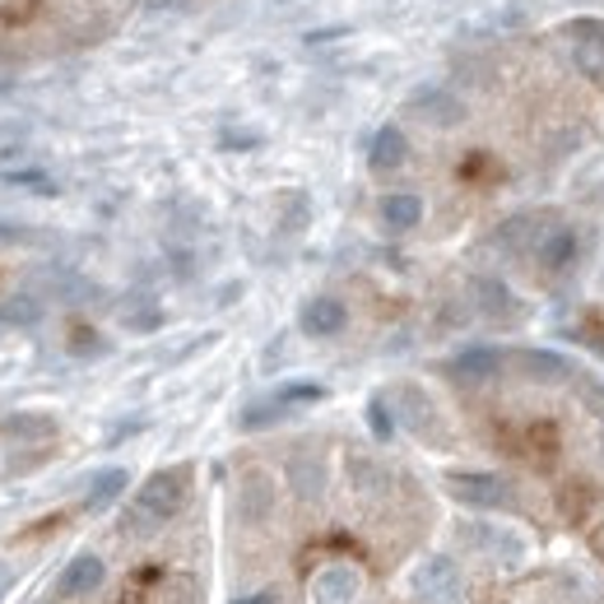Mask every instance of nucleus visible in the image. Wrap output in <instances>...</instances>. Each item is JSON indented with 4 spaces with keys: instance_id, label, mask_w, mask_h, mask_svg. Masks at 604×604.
I'll use <instances>...</instances> for the list:
<instances>
[{
    "instance_id": "13",
    "label": "nucleus",
    "mask_w": 604,
    "mask_h": 604,
    "mask_svg": "<svg viewBox=\"0 0 604 604\" xmlns=\"http://www.w3.org/2000/svg\"><path fill=\"white\" fill-rule=\"evenodd\" d=\"M572 261H577V232L558 224V228L549 232V238L539 242V265L549 270V275H558V270H568Z\"/></svg>"
},
{
    "instance_id": "8",
    "label": "nucleus",
    "mask_w": 604,
    "mask_h": 604,
    "mask_svg": "<svg viewBox=\"0 0 604 604\" xmlns=\"http://www.w3.org/2000/svg\"><path fill=\"white\" fill-rule=\"evenodd\" d=\"M409 112L423 116V122H433V126H442V130L465 122V103L452 99L446 89H419L414 99H409Z\"/></svg>"
},
{
    "instance_id": "5",
    "label": "nucleus",
    "mask_w": 604,
    "mask_h": 604,
    "mask_svg": "<svg viewBox=\"0 0 604 604\" xmlns=\"http://www.w3.org/2000/svg\"><path fill=\"white\" fill-rule=\"evenodd\" d=\"M298 326L307 330L311 340H330V335H340V330L349 326V307L340 298H307L303 311H298Z\"/></svg>"
},
{
    "instance_id": "11",
    "label": "nucleus",
    "mask_w": 604,
    "mask_h": 604,
    "mask_svg": "<svg viewBox=\"0 0 604 604\" xmlns=\"http://www.w3.org/2000/svg\"><path fill=\"white\" fill-rule=\"evenodd\" d=\"M103 558L99 554H80V558H70L66 562V572H61V595H93L103 586Z\"/></svg>"
},
{
    "instance_id": "6",
    "label": "nucleus",
    "mask_w": 604,
    "mask_h": 604,
    "mask_svg": "<svg viewBox=\"0 0 604 604\" xmlns=\"http://www.w3.org/2000/svg\"><path fill=\"white\" fill-rule=\"evenodd\" d=\"M470 298H475V307H479L489 321H512V317H521L516 294H512V288H506L502 280H493V275L470 280Z\"/></svg>"
},
{
    "instance_id": "14",
    "label": "nucleus",
    "mask_w": 604,
    "mask_h": 604,
    "mask_svg": "<svg viewBox=\"0 0 604 604\" xmlns=\"http://www.w3.org/2000/svg\"><path fill=\"white\" fill-rule=\"evenodd\" d=\"M521 367H525V373H531L535 381H568V377H572V363L562 358V354H554V349H525Z\"/></svg>"
},
{
    "instance_id": "27",
    "label": "nucleus",
    "mask_w": 604,
    "mask_h": 604,
    "mask_svg": "<svg viewBox=\"0 0 604 604\" xmlns=\"http://www.w3.org/2000/svg\"><path fill=\"white\" fill-rule=\"evenodd\" d=\"M581 391L591 396V409H595V414H604V386H600V381H591V377H581Z\"/></svg>"
},
{
    "instance_id": "17",
    "label": "nucleus",
    "mask_w": 604,
    "mask_h": 604,
    "mask_svg": "<svg viewBox=\"0 0 604 604\" xmlns=\"http://www.w3.org/2000/svg\"><path fill=\"white\" fill-rule=\"evenodd\" d=\"M572 66L586 75V80H595V84H604V47H595V43H577L572 37Z\"/></svg>"
},
{
    "instance_id": "25",
    "label": "nucleus",
    "mask_w": 604,
    "mask_h": 604,
    "mask_svg": "<svg viewBox=\"0 0 604 604\" xmlns=\"http://www.w3.org/2000/svg\"><path fill=\"white\" fill-rule=\"evenodd\" d=\"M122 317H126V326H130V330H153V326L163 321V311L153 307V303H130V307L122 311Z\"/></svg>"
},
{
    "instance_id": "1",
    "label": "nucleus",
    "mask_w": 604,
    "mask_h": 604,
    "mask_svg": "<svg viewBox=\"0 0 604 604\" xmlns=\"http://www.w3.org/2000/svg\"><path fill=\"white\" fill-rule=\"evenodd\" d=\"M186 493H191V470H186V465H172V470L149 475L140 483V493H135L126 531H153V525L172 521L186 506Z\"/></svg>"
},
{
    "instance_id": "20",
    "label": "nucleus",
    "mask_w": 604,
    "mask_h": 604,
    "mask_svg": "<svg viewBox=\"0 0 604 604\" xmlns=\"http://www.w3.org/2000/svg\"><path fill=\"white\" fill-rule=\"evenodd\" d=\"M37 317H43V303L29 298V294H19L0 307V321H10V326H37Z\"/></svg>"
},
{
    "instance_id": "22",
    "label": "nucleus",
    "mask_w": 604,
    "mask_h": 604,
    "mask_svg": "<svg viewBox=\"0 0 604 604\" xmlns=\"http://www.w3.org/2000/svg\"><path fill=\"white\" fill-rule=\"evenodd\" d=\"M294 489H298V498H321V489H326V470H321V465L294 460Z\"/></svg>"
},
{
    "instance_id": "18",
    "label": "nucleus",
    "mask_w": 604,
    "mask_h": 604,
    "mask_svg": "<svg viewBox=\"0 0 604 604\" xmlns=\"http://www.w3.org/2000/svg\"><path fill=\"white\" fill-rule=\"evenodd\" d=\"M475 544H493L489 554H498V558H506V562H516L521 558V539L516 535H502V531H483V525H475V531H465Z\"/></svg>"
},
{
    "instance_id": "15",
    "label": "nucleus",
    "mask_w": 604,
    "mask_h": 604,
    "mask_svg": "<svg viewBox=\"0 0 604 604\" xmlns=\"http://www.w3.org/2000/svg\"><path fill=\"white\" fill-rule=\"evenodd\" d=\"M419 219H423V201L409 196V191H400V196H386V201H381V224H386V228L409 232V228H419Z\"/></svg>"
},
{
    "instance_id": "7",
    "label": "nucleus",
    "mask_w": 604,
    "mask_h": 604,
    "mask_svg": "<svg viewBox=\"0 0 604 604\" xmlns=\"http://www.w3.org/2000/svg\"><path fill=\"white\" fill-rule=\"evenodd\" d=\"M558 224L554 219H544V214H516V219H506L502 228H498V242L506 247V251H539V242L549 238Z\"/></svg>"
},
{
    "instance_id": "4",
    "label": "nucleus",
    "mask_w": 604,
    "mask_h": 604,
    "mask_svg": "<svg viewBox=\"0 0 604 604\" xmlns=\"http://www.w3.org/2000/svg\"><path fill=\"white\" fill-rule=\"evenodd\" d=\"M363 586L358 568H349V562H335V568H321L311 577V604H354Z\"/></svg>"
},
{
    "instance_id": "21",
    "label": "nucleus",
    "mask_w": 604,
    "mask_h": 604,
    "mask_svg": "<svg viewBox=\"0 0 604 604\" xmlns=\"http://www.w3.org/2000/svg\"><path fill=\"white\" fill-rule=\"evenodd\" d=\"M275 400L288 404V409H294V404H317V400H326V386L321 381H288L284 391H275Z\"/></svg>"
},
{
    "instance_id": "9",
    "label": "nucleus",
    "mask_w": 604,
    "mask_h": 604,
    "mask_svg": "<svg viewBox=\"0 0 604 604\" xmlns=\"http://www.w3.org/2000/svg\"><path fill=\"white\" fill-rule=\"evenodd\" d=\"M456 381H489V377H498L502 373V354L498 349H489V344H475V349H465V354H456L452 358V367H446Z\"/></svg>"
},
{
    "instance_id": "19",
    "label": "nucleus",
    "mask_w": 604,
    "mask_h": 604,
    "mask_svg": "<svg viewBox=\"0 0 604 604\" xmlns=\"http://www.w3.org/2000/svg\"><path fill=\"white\" fill-rule=\"evenodd\" d=\"M56 433V419L47 414H14L5 423V437H52Z\"/></svg>"
},
{
    "instance_id": "24",
    "label": "nucleus",
    "mask_w": 604,
    "mask_h": 604,
    "mask_svg": "<svg viewBox=\"0 0 604 604\" xmlns=\"http://www.w3.org/2000/svg\"><path fill=\"white\" fill-rule=\"evenodd\" d=\"M562 33L577 37V43H595V47H604V19H572V24H562Z\"/></svg>"
},
{
    "instance_id": "3",
    "label": "nucleus",
    "mask_w": 604,
    "mask_h": 604,
    "mask_svg": "<svg viewBox=\"0 0 604 604\" xmlns=\"http://www.w3.org/2000/svg\"><path fill=\"white\" fill-rule=\"evenodd\" d=\"M446 493L465 506H506L512 502L506 479H498L489 470H446Z\"/></svg>"
},
{
    "instance_id": "12",
    "label": "nucleus",
    "mask_w": 604,
    "mask_h": 604,
    "mask_svg": "<svg viewBox=\"0 0 604 604\" xmlns=\"http://www.w3.org/2000/svg\"><path fill=\"white\" fill-rule=\"evenodd\" d=\"M404 159H409L404 130H400V126H381V130L373 135V149H367V163H373L377 172H396Z\"/></svg>"
},
{
    "instance_id": "2",
    "label": "nucleus",
    "mask_w": 604,
    "mask_h": 604,
    "mask_svg": "<svg viewBox=\"0 0 604 604\" xmlns=\"http://www.w3.org/2000/svg\"><path fill=\"white\" fill-rule=\"evenodd\" d=\"M414 600L419 604H460L465 600V577L446 554L423 558L414 568Z\"/></svg>"
},
{
    "instance_id": "23",
    "label": "nucleus",
    "mask_w": 604,
    "mask_h": 604,
    "mask_svg": "<svg viewBox=\"0 0 604 604\" xmlns=\"http://www.w3.org/2000/svg\"><path fill=\"white\" fill-rule=\"evenodd\" d=\"M284 414H288V404H280L275 396H270V400H261V404H247V409H242V428H270V423L284 419Z\"/></svg>"
},
{
    "instance_id": "29",
    "label": "nucleus",
    "mask_w": 604,
    "mask_h": 604,
    "mask_svg": "<svg viewBox=\"0 0 604 604\" xmlns=\"http://www.w3.org/2000/svg\"><path fill=\"white\" fill-rule=\"evenodd\" d=\"M5 591H10V568L0 562V600H5Z\"/></svg>"
},
{
    "instance_id": "28",
    "label": "nucleus",
    "mask_w": 604,
    "mask_h": 604,
    "mask_svg": "<svg viewBox=\"0 0 604 604\" xmlns=\"http://www.w3.org/2000/svg\"><path fill=\"white\" fill-rule=\"evenodd\" d=\"M232 604H280V595L275 591H251V595H238Z\"/></svg>"
},
{
    "instance_id": "10",
    "label": "nucleus",
    "mask_w": 604,
    "mask_h": 604,
    "mask_svg": "<svg viewBox=\"0 0 604 604\" xmlns=\"http://www.w3.org/2000/svg\"><path fill=\"white\" fill-rule=\"evenodd\" d=\"M396 409H400V419L414 428L419 437H428V442L437 437V409H433V400L419 391V386H400V391H396Z\"/></svg>"
},
{
    "instance_id": "16",
    "label": "nucleus",
    "mask_w": 604,
    "mask_h": 604,
    "mask_svg": "<svg viewBox=\"0 0 604 604\" xmlns=\"http://www.w3.org/2000/svg\"><path fill=\"white\" fill-rule=\"evenodd\" d=\"M122 493H126V470H99L84 493V512H103V506H112Z\"/></svg>"
},
{
    "instance_id": "26",
    "label": "nucleus",
    "mask_w": 604,
    "mask_h": 604,
    "mask_svg": "<svg viewBox=\"0 0 604 604\" xmlns=\"http://www.w3.org/2000/svg\"><path fill=\"white\" fill-rule=\"evenodd\" d=\"M367 419H373V433H377V437H391V433H396V423H391V409H386L381 400H373V404H367Z\"/></svg>"
}]
</instances>
